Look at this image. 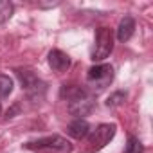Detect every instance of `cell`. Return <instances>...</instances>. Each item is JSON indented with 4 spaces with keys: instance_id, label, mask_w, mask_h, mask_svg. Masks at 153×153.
<instances>
[{
    "instance_id": "cell-8",
    "label": "cell",
    "mask_w": 153,
    "mask_h": 153,
    "mask_svg": "<svg viewBox=\"0 0 153 153\" xmlns=\"http://www.w3.org/2000/svg\"><path fill=\"white\" fill-rule=\"evenodd\" d=\"M133 31H135V20L133 16H124L121 22H119V27H117V40L121 43L128 42L131 36H133Z\"/></svg>"
},
{
    "instance_id": "cell-7",
    "label": "cell",
    "mask_w": 153,
    "mask_h": 153,
    "mask_svg": "<svg viewBox=\"0 0 153 153\" xmlns=\"http://www.w3.org/2000/svg\"><path fill=\"white\" fill-rule=\"evenodd\" d=\"M49 65H51V68L54 72H63V70H67L70 67V58L63 51L54 49V51L49 52Z\"/></svg>"
},
{
    "instance_id": "cell-5",
    "label": "cell",
    "mask_w": 153,
    "mask_h": 153,
    "mask_svg": "<svg viewBox=\"0 0 153 153\" xmlns=\"http://www.w3.org/2000/svg\"><path fill=\"white\" fill-rule=\"evenodd\" d=\"M112 51H114V33H112V29L110 27H99L96 31L92 59L94 61H103L110 56Z\"/></svg>"
},
{
    "instance_id": "cell-1",
    "label": "cell",
    "mask_w": 153,
    "mask_h": 153,
    "mask_svg": "<svg viewBox=\"0 0 153 153\" xmlns=\"http://www.w3.org/2000/svg\"><path fill=\"white\" fill-rule=\"evenodd\" d=\"M61 97L67 99V108L72 115L81 119L83 115H88L96 108V97L90 90L78 87V85H65L61 88Z\"/></svg>"
},
{
    "instance_id": "cell-10",
    "label": "cell",
    "mask_w": 153,
    "mask_h": 153,
    "mask_svg": "<svg viewBox=\"0 0 153 153\" xmlns=\"http://www.w3.org/2000/svg\"><path fill=\"white\" fill-rule=\"evenodd\" d=\"M13 92V79L6 74H0V97H7Z\"/></svg>"
},
{
    "instance_id": "cell-9",
    "label": "cell",
    "mask_w": 153,
    "mask_h": 153,
    "mask_svg": "<svg viewBox=\"0 0 153 153\" xmlns=\"http://www.w3.org/2000/svg\"><path fill=\"white\" fill-rule=\"evenodd\" d=\"M67 133L72 139H85L90 133V124L85 119H76L67 126Z\"/></svg>"
},
{
    "instance_id": "cell-2",
    "label": "cell",
    "mask_w": 153,
    "mask_h": 153,
    "mask_svg": "<svg viewBox=\"0 0 153 153\" xmlns=\"http://www.w3.org/2000/svg\"><path fill=\"white\" fill-rule=\"evenodd\" d=\"M25 148L34 153H70L72 151L70 140H67L61 135H49L36 140H29Z\"/></svg>"
},
{
    "instance_id": "cell-4",
    "label": "cell",
    "mask_w": 153,
    "mask_h": 153,
    "mask_svg": "<svg viewBox=\"0 0 153 153\" xmlns=\"http://www.w3.org/2000/svg\"><path fill=\"white\" fill-rule=\"evenodd\" d=\"M16 76H18V79L22 83V88L27 92V96L33 99V101H40L43 99L45 96V83L36 78V74L29 68H16Z\"/></svg>"
},
{
    "instance_id": "cell-11",
    "label": "cell",
    "mask_w": 153,
    "mask_h": 153,
    "mask_svg": "<svg viewBox=\"0 0 153 153\" xmlns=\"http://www.w3.org/2000/svg\"><path fill=\"white\" fill-rule=\"evenodd\" d=\"M142 151H144V144L137 137L130 135L128 142H126V148H124V153H142Z\"/></svg>"
},
{
    "instance_id": "cell-6",
    "label": "cell",
    "mask_w": 153,
    "mask_h": 153,
    "mask_svg": "<svg viewBox=\"0 0 153 153\" xmlns=\"http://www.w3.org/2000/svg\"><path fill=\"white\" fill-rule=\"evenodd\" d=\"M115 130H117L115 124H108V123L99 124V126L94 130V133L90 135V139H88V149H87V153H94V151L103 149V148L114 139Z\"/></svg>"
},
{
    "instance_id": "cell-13",
    "label": "cell",
    "mask_w": 153,
    "mask_h": 153,
    "mask_svg": "<svg viewBox=\"0 0 153 153\" xmlns=\"http://www.w3.org/2000/svg\"><path fill=\"white\" fill-rule=\"evenodd\" d=\"M0 114H2V103H0Z\"/></svg>"
},
{
    "instance_id": "cell-12",
    "label": "cell",
    "mask_w": 153,
    "mask_h": 153,
    "mask_svg": "<svg viewBox=\"0 0 153 153\" xmlns=\"http://www.w3.org/2000/svg\"><path fill=\"white\" fill-rule=\"evenodd\" d=\"M124 99H126V94H123V92H115L114 96H110V97H108L106 105H108V106H119Z\"/></svg>"
},
{
    "instance_id": "cell-3",
    "label": "cell",
    "mask_w": 153,
    "mask_h": 153,
    "mask_svg": "<svg viewBox=\"0 0 153 153\" xmlns=\"http://www.w3.org/2000/svg\"><path fill=\"white\" fill-rule=\"evenodd\" d=\"M114 81V67L108 63H99L88 68L87 74V83L92 92H103L110 83Z\"/></svg>"
}]
</instances>
